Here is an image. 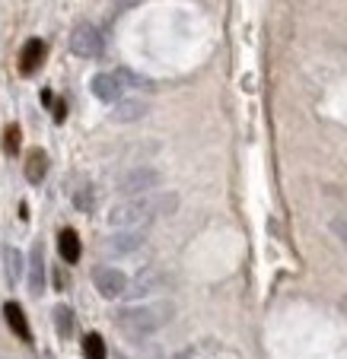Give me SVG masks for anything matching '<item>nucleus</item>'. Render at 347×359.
<instances>
[{"mask_svg":"<svg viewBox=\"0 0 347 359\" xmlns=\"http://www.w3.org/2000/svg\"><path fill=\"white\" fill-rule=\"evenodd\" d=\"M178 197L176 194H140V197H124L109 210L112 229H147L157 217H169L176 213Z\"/></svg>","mask_w":347,"mask_h":359,"instance_id":"nucleus-1","label":"nucleus"},{"mask_svg":"<svg viewBox=\"0 0 347 359\" xmlns=\"http://www.w3.org/2000/svg\"><path fill=\"white\" fill-rule=\"evenodd\" d=\"M172 318H176V305L172 302H140L122 309L115 315V325L128 340H147L157 331H163Z\"/></svg>","mask_w":347,"mask_h":359,"instance_id":"nucleus-2","label":"nucleus"},{"mask_svg":"<svg viewBox=\"0 0 347 359\" xmlns=\"http://www.w3.org/2000/svg\"><path fill=\"white\" fill-rule=\"evenodd\" d=\"M159 184H163V172L159 169H153V165H134V169H128L118 178L115 188L122 191L124 197H140V194L157 191Z\"/></svg>","mask_w":347,"mask_h":359,"instance_id":"nucleus-3","label":"nucleus"},{"mask_svg":"<svg viewBox=\"0 0 347 359\" xmlns=\"http://www.w3.org/2000/svg\"><path fill=\"white\" fill-rule=\"evenodd\" d=\"M103 32L93 26V22H77L74 32H70V51L83 61H96V57H103Z\"/></svg>","mask_w":347,"mask_h":359,"instance_id":"nucleus-4","label":"nucleus"},{"mask_svg":"<svg viewBox=\"0 0 347 359\" xmlns=\"http://www.w3.org/2000/svg\"><path fill=\"white\" fill-rule=\"evenodd\" d=\"M143 245H147V229H115L103 242V251L109 258H124V255H134Z\"/></svg>","mask_w":347,"mask_h":359,"instance_id":"nucleus-5","label":"nucleus"},{"mask_svg":"<svg viewBox=\"0 0 347 359\" xmlns=\"http://www.w3.org/2000/svg\"><path fill=\"white\" fill-rule=\"evenodd\" d=\"M166 283H169V273H166V271H159V267H143L134 280H128L124 296H131V299L157 296L159 290H166Z\"/></svg>","mask_w":347,"mask_h":359,"instance_id":"nucleus-6","label":"nucleus"},{"mask_svg":"<svg viewBox=\"0 0 347 359\" xmlns=\"http://www.w3.org/2000/svg\"><path fill=\"white\" fill-rule=\"evenodd\" d=\"M93 286L103 299H118V296H124V290H128V273L112 267V264H99L93 271Z\"/></svg>","mask_w":347,"mask_h":359,"instance_id":"nucleus-7","label":"nucleus"},{"mask_svg":"<svg viewBox=\"0 0 347 359\" xmlns=\"http://www.w3.org/2000/svg\"><path fill=\"white\" fill-rule=\"evenodd\" d=\"M147 115H150V102L147 99H118L115 109H112V121L115 124H134Z\"/></svg>","mask_w":347,"mask_h":359,"instance_id":"nucleus-8","label":"nucleus"},{"mask_svg":"<svg viewBox=\"0 0 347 359\" xmlns=\"http://www.w3.org/2000/svg\"><path fill=\"white\" fill-rule=\"evenodd\" d=\"M89 89H93V95L99 102H105V105H115V102L122 99V93H124L122 80H118L115 74H96L93 83H89Z\"/></svg>","mask_w":347,"mask_h":359,"instance_id":"nucleus-9","label":"nucleus"},{"mask_svg":"<svg viewBox=\"0 0 347 359\" xmlns=\"http://www.w3.org/2000/svg\"><path fill=\"white\" fill-rule=\"evenodd\" d=\"M41 61H45V41H41V39H29L26 45H22L20 70H22V74H35V70L41 67Z\"/></svg>","mask_w":347,"mask_h":359,"instance_id":"nucleus-10","label":"nucleus"},{"mask_svg":"<svg viewBox=\"0 0 347 359\" xmlns=\"http://www.w3.org/2000/svg\"><path fill=\"white\" fill-rule=\"evenodd\" d=\"M29 290L39 296L45 290V261H41V245H35L29 255Z\"/></svg>","mask_w":347,"mask_h":359,"instance_id":"nucleus-11","label":"nucleus"},{"mask_svg":"<svg viewBox=\"0 0 347 359\" xmlns=\"http://www.w3.org/2000/svg\"><path fill=\"white\" fill-rule=\"evenodd\" d=\"M58 251H61V258L67 261V264H77L80 261V236H77L74 229H64L61 238H58Z\"/></svg>","mask_w":347,"mask_h":359,"instance_id":"nucleus-12","label":"nucleus"},{"mask_svg":"<svg viewBox=\"0 0 347 359\" xmlns=\"http://www.w3.org/2000/svg\"><path fill=\"white\" fill-rule=\"evenodd\" d=\"M4 318H7V325L16 331V337L20 340H29L32 334H29V321H26V315H22V309L16 302H7L4 305Z\"/></svg>","mask_w":347,"mask_h":359,"instance_id":"nucleus-13","label":"nucleus"},{"mask_svg":"<svg viewBox=\"0 0 347 359\" xmlns=\"http://www.w3.org/2000/svg\"><path fill=\"white\" fill-rule=\"evenodd\" d=\"M45 172H48V156L41 153V149H32V153H29V159H26V178H29V184H39L41 178H45Z\"/></svg>","mask_w":347,"mask_h":359,"instance_id":"nucleus-14","label":"nucleus"},{"mask_svg":"<svg viewBox=\"0 0 347 359\" xmlns=\"http://www.w3.org/2000/svg\"><path fill=\"white\" fill-rule=\"evenodd\" d=\"M4 264H7L10 283H16V280L22 277V255L13 248V245H7V248H4Z\"/></svg>","mask_w":347,"mask_h":359,"instance_id":"nucleus-15","label":"nucleus"},{"mask_svg":"<svg viewBox=\"0 0 347 359\" xmlns=\"http://www.w3.org/2000/svg\"><path fill=\"white\" fill-rule=\"evenodd\" d=\"M55 327H58V334H61L64 340L74 334V312H70L67 305H58L55 309Z\"/></svg>","mask_w":347,"mask_h":359,"instance_id":"nucleus-16","label":"nucleus"},{"mask_svg":"<svg viewBox=\"0 0 347 359\" xmlns=\"http://www.w3.org/2000/svg\"><path fill=\"white\" fill-rule=\"evenodd\" d=\"M83 353H86V359H105L109 353H105V340L99 337V334H86V340H83Z\"/></svg>","mask_w":347,"mask_h":359,"instance_id":"nucleus-17","label":"nucleus"},{"mask_svg":"<svg viewBox=\"0 0 347 359\" xmlns=\"http://www.w3.org/2000/svg\"><path fill=\"white\" fill-rule=\"evenodd\" d=\"M93 203H96V194H93V184H80V191L74 194V207L83 213L93 210Z\"/></svg>","mask_w":347,"mask_h":359,"instance_id":"nucleus-18","label":"nucleus"},{"mask_svg":"<svg viewBox=\"0 0 347 359\" xmlns=\"http://www.w3.org/2000/svg\"><path fill=\"white\" fill-rule=\"evenodd\" d=\"M115 76H118V80H122V86H137V89H150V80H143V76H137L134 70H128V67L115 70Z\"/></svg>","mask_w":347,"mask_h":359,"instance_id":"nucleus-19","label":"nucleus"},{"mask_svg":"<svg viewBox=\"0 0 347 359\" xmlns=\"http://www.w3.org/2000/svg\"><path fill=\"white\" fill-rule=\"evenodd\" d=\"M4 149H7V153H16V149H20V128H16V124H10L7 134H4Z\"/></svg>","mask_w":347,"mask_h":359,"instance_id":"nucleus-20","label":"nucleus"},{"mask_svg":"<svg viewBox=\"0 0 347 359\" xmlns=\"http://www.w3.org/2000/svg\"><path fill=\"white\" fill-rule=\"evenodd\" d=\"M332 232L341 238V245H344V248H347V219L334 217V219H332Z\"/></svg>","mask_w":347,"mask_h":359,"instance_id":"nucleus-21","label":"nucleus"},{"mask_svg":"<svg viewBox=\"0 0 347 359\" xmlns=\"http://www.w3.org/2000/svg\"><path fill=\"white\" fill-rule=\"evenodd\" d=\"M341 312H344V315H347V296H344V299H341Z\"/></svg>","mask_w":347,"mask_h":359,"instance_id":"nucleus-22","label":"nucleus"}]
</instances>
